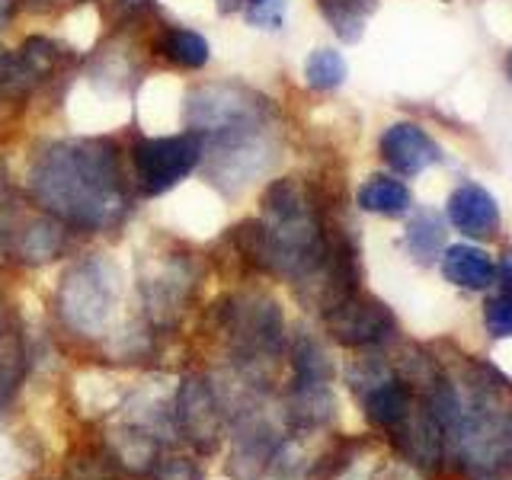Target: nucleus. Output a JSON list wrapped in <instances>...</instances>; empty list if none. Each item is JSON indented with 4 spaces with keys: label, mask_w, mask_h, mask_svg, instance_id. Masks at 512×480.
<instances>
[{
    "label": "nucleus",
    "mask_w": 512,
    "mask_h": 480,
    "mask_svg": "<svg viewBox=\"0 0 512 480\" xmlns=\"http://www.w3.org/2000/svg\"><path fill=\"white\" fill-rule=\"evenodd\" d=\"M4 61H7V52H0V71H4Z\"/></svg>",
    "instance_id": "nucleus-28"
},
{
    "label": "nucleus",
    "mask_w": 512,
    "mask_h": 480,
    "mask_svg": "<svg viewBox=\"0 0 512 480\" xmlns=\"http://www.w3.org/2000/svg\"><path fill=\"white\" fill-rule=\"evenodd\" d=\"M10 10H13V0H0V29L7 26V20H10Z\"/></svg>",
    "instance_id": "nucleus-26"
},
{
    "label": "nucleus",
    "mask_w": 512,
    "mask_h": 480,
    "mask_svg": "<svg viewBox=\"0 0 512 480\" xmlns=\"http://www.w3.org/2000/svg\"><path fill=\"white\" fill-rule=\"evenodd\" d=\"M192 282H196L192 279V266L183 256H160V260L148 263V269H141V301L151 324H176V317L186 311Z\"/></svg>",
    "instance_id": "nucleus-8"
},
{
    "label": "nucleus",
    "mask_w": 512,
    "mask_h": 480,
    "mask_svg": "<svg viewBox=\"0 0 512 480\" xmlns=\"http://www.w3.org/2000/svg\"><path fill=\"white\" fill-rule=\"evenodd\" d=\"M29 192L64 228L103 234L132 212V189L119 144L109 138L52 141L32 157Z\"/></svg>",
    "instance_id": "nucleus-1"
},
{
    "label": "nucleus",
    "mask_w": 512,
    "mask_h": 480,
    "mask_svg": "<svg viewBox=\"0 0 512 480\" xmlns=\"http://www.w3.org/2000/svg\"><path fill=\"white\" fill-rule=\"evenodd\" d=\"M324 324L333 340L349 349L384 346L397 333V320L388 304L362 292H352L324 311Z\"/></svg>",
    "instance_id": "nucleus-7"
},
{
    "label": "nucleus",
    "mask_w": 512,
    "mask_h": 480,
    "mask_svg": "<svg viewBox=\"0 0 512 480\" xmlns=\"http://www.w3.org/2000/svg\"><path fill=\"white\" fill-rule=\"evenodd\" d=\"M64 244H68V228L45 212L29 218L26 224H20V228L13 231V250L29 266L55 260V256L64 250Z\"/></svg>",
    "instance_id": "nucleus-12"
},
{
    "label": "nucleus",
    "mask_w": 512,
    "mask_h": 480,
    "mask_svg": "<svg viewBox=\"0 0 512 480\" xmlns=\"http://www.w3.org/2000/svg\"><path fill=\"white\" fill-rule=\"evenodd\" d=\"M304 80L314 90H336L346 80V61L333 48H317L304 64Z\"/></svg>",
    "instance_id": "nucleus-20"
},
{
    "label": "nucleus",
    "mask_w": 512,
    "mask_h": 480,
    "mask_svg": "<svg viewBox=\"0 0 512 480\" xmlns=\"http://www.w3.org/2000/svg\"><path fill=\"white\" fill-rule=\"evenodd\" d=\"M183 119L192 135L208 141L247 125L272 122V109L260 93L240 84H205L186 96Z\"/></svg>",
    "instance_id": "nucleus-4"
},
{
    "label": "nucleus",
    "mask_w": 512,
    "mask_h": 480,
    "mask_svg": "<svg viewBox=\"0 0 512 480\" xmlns=\"http://www.w3.org/2000/svg\"><path fill=\"white\" fill-rule=\"evenodd\" d=\"M442 276L458 288H468V292H484L496 282V263L480 247L458 244L445 250Z\"/></svg>",
    "instance_id": "nucleus-13"
},
{
    "label": "nucleus",
    "mask_w": 512,
    "mask_h": 480,
    "mask_svg": "<svg viewBox=\"0 0 512 480\" xmlns=\"http://www.w3.org/2000/svg\"><path fill=\"white\" fill-rule=\"evenodd\" d=\"M381 157L388 160V167L400 176H416L426 167L439 164V144L432 141L420 125L397 122L381 135Z\"/></svg>",
    "instance_id": "nucleus-10"
},
{
    "label": "nucleus",
    "mask_w": 512,
    "mask_h": 480,
    "mask_svg": "<svg viewBox=\"0 0 512 480\" xmlns=\"http://www.w3.org/2000/svg\"><path fill=\"white\" fill-rule=\"evenodd\" d=\"M279 445H282V436H279L276 423H272L263 410L244 407V413H240V420H237L231 474L237 480H256L260 474H266Z\"/></svg>",
    "instance_id": "nucleus-9"
},
{
    "label": "nucleus",
    "mask_w": 512,
    "mask_h": 480,
    "mask_svg": "<svg viewBox=\"0 0 512 480\" xmlns=\"http://www.w3.org/2000/svg\"><path fill=\"white\" fill-rule=\"evenodd\" d=\"M176 432L202 455H215L224 439V407L202 375H186L173 400Z\"/></svg>",
    "instance_id": "nucleus-6"
},
{
    "label": "nucleus",
    "mask_w": 512,
    "mask_h": 480,
    "mask_svg": "<svg viewBox=\"0 0 512 480\" xmlns=\"http://www.w3.org/2000/svg\"><path fill=\"white\" fill-rule=\"evenodd\" d=\"M154 48L170 64H176V68H183V71H199V68H205V64H208V52H212L202 32H196V29H180V26L160 32V39H157Z\"/></svg>",
    "instance_id": "nucleus-15"
},
{
    "label": "nucleus",
    "mask_w": 512,
    "mask_h": 480,
    "mask_svg": "<svg viewBox=\"0 0 512 480\" xmlns=\"http://www.w3.org/2000/svg\"><path fill=\"white\" fill-rule=\"evenodd\" d=\"M372 480H426V477L420 474V468H413L410 461L400 458V461H384Z\"/></svg>",
    "instance_id": "nucleus-24"
},
{
    "label": "nucleus",
    "mask_w": 512,
    "mask_h": 480,
    "mask_svg": "<svg viewBox=\"0 0 512 480\" xmlns=\"http://www.w3.org/2000/svg\"><path fill=\"white\" fill-rule=\"evenodd\" d=\"M122 301V272L103 253H90L71 263L58 285V311L64 324L84 336L109 330Z\"/></svg>",
    "instance_id": "nucleus-2"
},
{
    "label": "nucleus",
    "mask_w": 512,
    "mask_h": 480,
    "mask_svg": "<svg viewBox=\"0 0 512 480\" xmlns=\"http://www.w3.org/2000/svg\"><path fill=\"white\" fill-rule=\"evenodd\" d=\"M320 13L327 16L333 32L346 42H356L365 29V20L378 7V0H317Z\"/></svg>",
    "instance_id": "nucleus-17"
},
{
    "label": "nucleus",
    "mask_w": 512,
    "mask_h": 480,
    "mask_svg": "<svg viewBox=\"0 0 512 480\" xmlns=\"http://www.w3.org/2000/svg\"><path fill=\"white\" fill-rule=\"evenodd\" d=\"M292 365H295L292 384H330V378H333L330 356L317 340H311V336H298L295 340Z\"/></svg>",
    "instance_id": "nucleus-18"
},
{
    "label": "nucleus",
    "mask_w": 512,
    "mask_h": 480,
    "mask_svg": "<svg viewBox=\"0 0 512 480\" xmlns=\"http://www.w3.org/2000/svg\"><path fill=\"white\" fill-rule=\"evenodd\" d=\"M288 13V0H247L244 20L256 29H282Z\"/></svg>",
    "instance_id": "nucleus-22"
},
{
    "label": "nucleus",
    "mask_w": 512,
    "mask_h": 480,
    "mask_svg": "<svg viewBox=\"0 0 512 480\" xmlns=\"http://www.w3.org/2000/svg\"><path fill=\"white\" fill-rule=\"evenodd\" d=\"M448 221H452L464 237L487 240L500 231V205H496V199L484 186L464 183L452 192V199H448Z\"/></svg>",
    "instance_id": "nucleus-11"
},
{
    "label": "nucleus",
    "mask_w": 512,
    "mask_h": 480,
    "mask_svg": "<svg viewBox=\"0 0 512 480\" xmlns=\"http://www.w3.org/2000/svg\"><path fill=\"white\" fill-rule=\"evenodd\" d=\"M484 327L493 340H506L512 336V295L500 292L484 304Z\"/></svg>",
    "instance_id": "nucleus-21"
},
{
    "label": "nucleus",
    "mask_w": 512,
    "mask_h": 480,
    "mask_svg": "<svg viewBox=\"0 0 512 480\" xmlns=\"http://www.w3.org/2000/svg\"><path fill=\"white\" fill-rule=\"evenodd\" d=\"M199 164H202V138L192 132L138 138L132 148L135 183L144 196H164L173 186H180Z\"/></svg>",
    "instance_id": "nucleus-5"
},
{
    "label": "nucleus",
    "mask_w": 512,
    "mask_h": 480,
    "mask_svg": "<svg viewBox=\"0 0 512 480\" xmlns=\"http://www.w3.org/2000/svg\"><path fill=\"white\" fill-rule=\"evenodd\" d=\"M218 333L228 336L237 362L250 375H256L260 368L279 359L285 320L279 304L260 292L228 295L218 301Z\"/></svg>",
    "instance_id": "nucleus-3"
},
{
    "label": "nucleus",
    "mask_w": 512,
    "mask_h": 480,
    "mask_svg": "<svg viewBox=\"0 0 512 480\" xmlns=\"http://www.w3.org/2000/svg\"><path fill=\"white\" fill-rule=\"evenodd\" d=\"M509 80H512V52H509Z\"/></svg>",
    "instance_id": "nucleus-29"
},
{
    "label": "nucleus",
    "mask_w": 512,
    "mask_h": 480,
    "mask_svg": "<svg viewBox=\"0 0 512 480\" xmlns=\"http://www.w3.org/2000/svg\"><path fill=\"white\" fill-rule=\"evenodd\" d=\"M151 477L154 480H202V471H199V464L192 458H186V455L160 452V458L154 461V468H151Z\"/></svg>",
    "instance_id": "nucleus-23"
},
{
    "label": "nucleus",
    "mask_w": 512,
    "mask_h": 480,
    "mask_svg": "<svg viewBox=\"0 0 512 480\" xmlns=\"http://www.w3.org/2000/svg\"><path fill=\"white\" fill-rule=\"evenodd\" d=\"M496 276H500V282H503V292H509V295H512V250H506V253H503L500 266H496Z\"/></svg>",
    "instance_id": "nucleus-25"
},
{
    "label": "nucleus",
    "mask_w": 512,
    "mask_h": 480,
    "mask_svg": "<svg viewBox=\"0 0 512 480\" xmlns=\"http://www.w3.org/2000/svg\"><path fill=\"white\" fill-rule=\"evenodd\" d=\"M122 4H135L138 7V4H148V0H122Z\"/></svg>",
    "instance_id": "nucleus-27"
},
{
    "label": "nucleus",
    "mask_w": 512,
    "mask_h": 480,
    "mask_svg": "<svg viewBox=\"0 0 512 480\" xmlns=\"http://www.w3.org/2000/svg\"><path fill=\"white\" fill-rule=\"evenodd\" d=\"M61 480H122L119 461L112 458L109 448L103 445H77L74 452L64 458Z\"/></svg>",
    "instance_id": "nucleus-16"
},
{
    "label": "nucleus",
    "mask_w": 512,
    "mask_h": 480,
    "mask_svg": "<svg viewBox=\"0 0 512 480\" xmlns=\"http://www.w3.org/2000/svg\"><path fill=\"white\" fill-rule=\"evenodd\" d=\"M442 240H445V228L442 221L432 215V212H420L407 228V250L416 263L429 266L432 260L439 256L442 250Z\"/></svg>",
    "instance_id": "nucleus-19"
},
{
    "label": "nucleus",
    "mask_w": 512,
    "mask_h": 480,
    "mask_svg": "<svg viewBox=\"0 0 512 480\" xmlns=\"http://www.w3.org/2000/svg\"><path fill=\"white\" fill-rule=\"evenodd\" d=\"M362 212H372V215H384V218H400L404 212H410V189L394 180V176H368L362 183L359 196H356Z\"/></svg>",
    "instance_id": "nucleus-14"
}]
</instances>
